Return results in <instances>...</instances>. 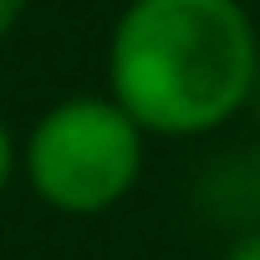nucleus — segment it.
Segmentation results:
<instances>
[{
  "label": "nucleus",
  "mask_w": 260,
  "mask_h": 260,
  "mask_svg": "<svg viewBox=\"0 0 260 260\" xmlns=\"http://www.w3.org/2000/svg\"><path fill=\"white\" fill-rule=\"evenodd\" d=\"M102 77L148 138H209L255 107V16L245 0H127L107 31Z\"/></svg>",
  "instance_id": "f257e3e1"
},
{
  "label": "nucleus",
  "mask_w": 260,
  "mask_h": 260,
  "mask_svg": "<svg viewBox=\"0 0 260 260\" xmlns=\"http://www.w3.org/2000/svg\"><path fill=\"white\" fill-rule=\"evenodd\" d=\"M148 133L127 117L107 92L56 97L21 138L26 189L72 219L117 209L143 179Z\"/></svg>",
  "instance_id": "f03ea898"
},
{
  "label": "nucleus",
  "mask_w": 260,
  "mask_h": 260,
  "mask_svg": "<svg viewBox=\"0 0 260 260\" xmlns=\"http://www.w3.org/2000/svg\"><path fill=\"white\" fill-rule=\"evenodd\" d=\"M16 179H21V138H16V127L0 117V194H6Z\"/></svg>",
  "instance_id": "7ed1b4c3"
},
{
  "label": "nucleus",
  "mask_w": 260,
  "mask_h": 260,
  "mask_svg": "<svg viewBox=\"0 0 260 260\" xmlns=\"http://www.w3.org/2000/svg\"><path fill=\"white\" fill-rule=\"evenodd\" d=\"M219 260H260V224L240 230V235L224 245V255H219Z\"/></svg>",
  "instance_id": "20e7f679"
},
{
  "label": "nucleus",
  "mask_w": 260,
  "mask_h": 260,
  "mask_svg": "<svg viewBox=\"0 0 260 260\" xmlns=\"http://www.w3.org/2000/svg\"><path fill=\"white\" fill-rule=\"evenodd\" d=\"M26 6H31V0H0V46H6V41L16 36V26H21Z\"/></svg>",
  "instance_id": "39448f33"
}]
</instances>
